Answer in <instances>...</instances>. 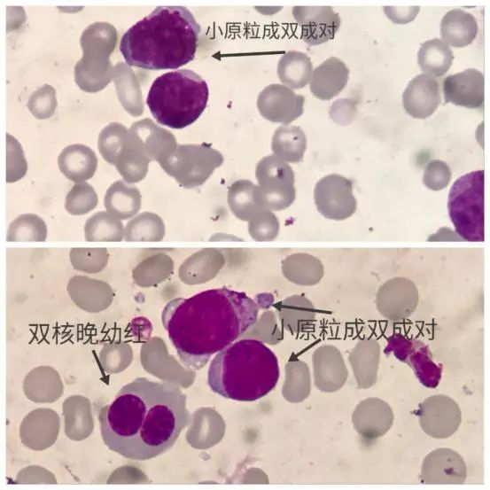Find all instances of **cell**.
<instances>
[{"label": "cell", "instance_id": "obj_1", "mask_svg": "<svg viewBox=\"0 0 490 490\" xmlns=\"http://www.w3.org/2000/svg\"><path fill=\"white\" fill-rule=\"evenodd\" d=\"M186 401V394L172 382L134 379L100 410L105 445L132 460H149L165 453L191 422Z\"/></svg>", "mask_w": 490, "mask_h": 490}, {"label": "cell", "instance_id": "obj_2", "mask_svg": "<svg viewBox=\"0 0 490 490\" xmlns=\"http://www.w3.org/2000/svg\"><path fill=\"white\" fill-rule=\"evenodd\" d=\"M260 308L245 292L215 288L171 299L161 321L182 364L198 370L255 324Z\"/></svg>", "mask_w": 490, "mask_h": 490}, {"label": "cell", "instance_id": "obj_3", "mask_svg": "<svg viewBox=\"0 0 490 490\" xmlns=\"http://www.w3.org/2000/svg\"><path fill=\"white\" fill-rule=\"evenodd\" d=\"M200 26L184 6H158L122 35L120 51L129 66L179 68L197 51Z\"/></svg>", "mask_w": 490, "mask_h": 490}, {"label": "cell", "instance_id": "obj_4", "mask_svg": "<svg viewBox=\"0 0 490 490\" xmlns=\"http://www.w3.org/2000/svg\"><path fill=\"white\" fill-rule=\"evenodd\" d=\"M279 375L274 352L261 340L245 338L216 354L208 368L207 383L224 398L250 402L271 392Z\"/></svg>", "mask_w": 490, "mask_h": 490}, {"label": "cell", "instance_id": "obj_5", "mask_svg": "<svg viewBox=\"0 0 490 490\" xmlns=\"http://www.w3.org/2000/svg\"><path fill=\"white\" fill-rule=\"evenodd\" d=\"M208 97V86L200 75L190 69H178L154 80L146 104L159 124L180 129L199 118Z\"/></svg>", "mask_w": 490, "mask_h": 490}, {"label": "cell", "instance_id": "obj_6", "mask_svg": "<svg viewBox=\"0 0 490 490\" xmlns=\"http://www.w3.org/2000/svg\"><path fill=\"white\" fill-rule=\"evenodd\" d=\"M455 232L470 242L485 239V172L465 174L453 183L447 200Z\"/></svg>", "mask_w": 490, "mask_h": 490}, {"label": "cell", "instance_id": "obj_7", "mask_svg": "<svg viewBox=\"0 0 490 490\" xmlns=\"http://www.w3.org/2000/svg\"><path fill=\"white\" fill-rule=\"evenodd\" d=\"M223 161L219 151L204 144L178 145L159 164L183 187L191 189L203 184Z\"/></svg>", "mask_w": 490, "mask_h": 490}, {"label": "cell", "instance_id": "obj_8", "mask_svg": "<svg viewBox=\"0 0 490 490\" xmlns=\"http://www.w3.org/2000/svg\"><path fill=\"white\" fill-rule=\"evenodd\" d=\"M255 177L265 209L281 211L295 200V175L292 167L275 155L265 156L255 167Z\"/></svg>", "mask_w": 490, "mask_h": 490}, {"label": "cell", "instance_id": "obj_9", "mask_svg": "<svg viewBox=\"0 0 490 490\" xmlns=\"http://www.w3.org/2000/svg\"><path fill=\"white\" fill-rule=\"evenodd\" d=\"M385 354H393L399 361L408 364L419 382L428 388H435L440 380L442 366L436 364L429 347L422 341L393 333L387 339Z\"/></svg>", "mask_w": 490, "mask_h": 490}, {"label": "cell", "instance_id": "obj_10", "mask_svg": "<svg viewBox=\"0 0 490 490\" xmlns=\"http://www.w3.org/2000/svg\"><path fill=\"white\" fill-rule=\"evenodd\" d=\"M314 200L318 212L334 221L349 218L357 208L352 182L338 174L327 175L316 183Z\"/></svg>", "mask_w": 490, "mask_h": 490}, {"label": "cell", "instance_id": "obj_11", "mask_svg": "<svg viewBox=\"0 0 490 490\" xmlns=\"http://www.w3.org/2000/svg\"><path fill=\"white\" fill-rule=\"evenodd\" d=\"M419 424L434 439H447L459 428L462 412L457 402L445 394H436L419 403L416 411Z\"/></svg>", "mask_w": 490, "mask_h": 490}, {"label": "cell", "instance_id": "obj_12", "mask_svg": "<svg viewBox=\"0 0 490 490\" xmlns=\"http://www.w3.org/2000/svg\"><path fill=\"white\" fill-rule=\"evenodd\" d=\"M419 293L416 284L405 277H393L377 290L376 307L379 314L393 322L409 317L416 309Z\"/></svg>", "mask_w": 490, "mask_h": 490}, {"label": "cell", "instance_id": "obj_13", "mask_svg": "<svg viewBox=\"0 0 490 490\" xmlns=\"http://www.w3.org/2000/svg\"><path fill=\"white\" fill-rule=\"evenodd\" d=\"M305 98L282 84H270L264 88L257 98L261 115L284 125L295 121L303 113Z\"/></svg>", "mask_w": 490, "mask_h": 490}, {"label": "cell", "instance_id": "obj_14", "mask_svg": "<svg viewBox=\"0 0 490 490\" xmlns=\"http://www.w3.org/2000/svg\"><path fill=\"white\" fill-rule=\"evenodd\" d=\"M292 15L302 40L309 45L333 39L340 26L339 15L331 6H295Z\"/></svg>", "mask_w": 490, "mask_h": 490}, {"label": "cell", "instance_id": "obj_15", "mask_svg": "<svg viewBox=\"0 0 490 490\" xmlns=\"http://www.w3.org/2000/svg\"><path fill=\"white\" fill-rule=\"evenodd\" d=\"M467 477L466 463L455 450L439 447L423 461L420 478L426 485H462Z\"/></svg>", "mask_w": 490, "mask_h": 490}, {"label": "cell", "instance_id": "obj_16", "mask_svg": "<svg viewBox=\"0 0 490 490\" xmlns=\"http://www.w3.org/2000/svg\"><path fill=\"white\" fill-rule=\"evenodd\" d=\"M446 103L466 108H480L485 100V77L477 69L468 68L447 76L443 82Z\"/></svg>", "mask_w": 490, "mask_h": 490}, {"label": "cell", "instance_id": "obj_17", "mask_svg": "<svg viewBox=\"0 0 490 490\" xmlns=\"http://www.w3.org/2000/svg\"><path fill=\"white\" fill-rule=\"evenodd\" d=\"M393 420L394 415L391 406L377 397L361 401L352 416L354 429L367 439L384 436L392 427Z\"/></svg>", "mask_w": 490, "mask_h": 490}, {"label": "cell", "instance_id": "obj_18", "mask_svg": "<svg viewBox=\"0 0 490 490\" xmlns=\"http://www.w3.org/2000/svg\"><path fill=\"white\" fill-rule=\"evenodd\" d=\"M440 101L439 82L424 74L414 77L402 94L405 111L416 119H426L431 116Z\"/></svg>", "mask_w": 490, "mask_h": 490}, {"label": "cell", "instance_id": "obj_19", "mask_svg": "<svg viewBox=\"0 0 490 490\" xmlns=\"http://www.w3.org/2000/svg\"><path fill=\"white\" fill-rule=\"evenodd\" d=\"M67 292L79 307L89 312L105 309L113 297L112 287L107 283L80 275L70 278Z\"/></svg>", "mask_w": 490, "mask_h": 490}, {"label": "cell", "instance_id": "obj_20", "mask_svg": "<svg viewBox=\"0 0 490 490\" xmlns=\"http://www.w3.org/2000/svg\"><path fill=\"white\" fill-rule=\"evenodd\" d=\"M225 264L222 252L204 248L189 256L179 267L180 280L187 284H200L214 278Z\"/></svg>", "mask_w": 490, "mask_h": 490}, {"label": "cell", "instance_id": "obj_21", "mask_svg": "<svg viewBox=\"0 0 490 490\" xmlns=\"http://www.w3.org/2000/svg\"><path fill=\"white\" fill-rule=\"evenodd\" d=\"M348 76L346 65L340 58L331 57L314 69L310 90L317 98L330 100L346 87Z\"/></svg>", "mask_w": 490, "mask_h": 490}, {"label": "cell", "instance_id": "obj_22", "mask_svg": "<svg viewBox=\"0 0 490 490\" xmlns=\"http://www.w3.org/2000/svg\"><path fill=\"white\" fill-rule=\"evenodd\" d=\"M349 362L360 389H369L377 380L380 362V345L373 338L357 342L349 354Z\"/></svg>", "mask_w": 490, "mask_h": 490}, {"label": "cell", "instance_id": "obj_23", "mask_svg": "<svg viewBox=\"0 0 490 490\" xmlns=\"http://www.w3.org/2000/svg\"><path fill=\"white\" fill-rule=\"evenodd\" d=\"M478 30L475 17L462 9H453L447 12L440 22L442 41L455 48H463L471 44L475 39Z\"/></svg>", "mask_w": 490, "mask_h": 490}, {"label": "cell", "instance_id": "obj_24", "mask_svg": "<svg viewBox=\"0 0 490 490\" xmlns=\"http://www.w3.org/2000/svg\"><path fill=\"white\" fill-rule=\"evenodd\" d=\"M227 202L230 212L244 222L265 210L257 184L246 179L235 181L229 187Z\"/></svg>", "mask_w": 490, "mask_h": 490}, {"label": "cell", "instance_id": "obj_25", "mask_svg": "<svg viewBox=\"0 0 490 490\" xmlns=\"http://www.w3.org/2000/svg\"><path fill=\"white\" fill-rule=\"evenodd\" d=\"M97 159L89 147L70 145L58 156L60 171L70 180L81 183L91 178L97 169Z\"/></svg>", "mask_w": 490, "mask_h": 490}, {"label": "cell", "instance_id": "obj_26", "mask_svg": "<svg viewBox=\"0 0 490 490\" xmlns=\"http://www.w3.org/2000/svg\"><path fill=\"white\" fill-rule=\"evenodd\" d=\"M281 268L286 279L299 285H315L324 275L322 261L307 253H296L287 256L282 261Z\"/></svg>", "mask_w": 490, "mask_h": 490}, {"label": "cell", "instance_id": "obj_27", "mask_svg": "<svg viewBox=\"0 0 490 490\" xmlns=\"http://www.w3.org/2000/svg\"><path fill=\"white\" fill-rule=\"evenodd\" d=\"M306 148L307 137L299 127L283 125L273 134L271 142L273 155L286 163L300 162Z\"/></svg>", "mask_w": 490, "mask_h": 490}, {"label": "cell", "instance_id": "obj_28", "mask_svg": "<svg viewBox=\"0 0 490 490\" xmlns=\"http://www.w3.org/2000/svg\"><path fill=\"white\" fill-rule=\"evenodd\" d=\"M104 205L108 213L120 220L130 219L141 208V194L136 186L117 181L107 190Z\"/></svg>", "mask_w": 490, "mask_h": 490}, {"label": "cell", "instance_id": "obj_29", "mask_svg": "<svg viewBox=\"0 0 490 490\" xmlns=\"http://www.w3.org/2000/svg\"><path fill=\"white\" fill-rule=\"evenodd\" d=\"M277 75L290 89H301L310 82L313 65L310 58L300 51L285 52L278 61Z\"/></svg>", "mask_w": 490, "mask_h": 490}, {"label": "cell", "instance_id": "obj_30", "mask_svg": "<svg viewBox=\"0 0 490 490\" xmlns=\"http://www.w3.org/2000/svg\"><path fill=\"white\" fill-rule=\"evenodd\" d=\"M454 59L451 48L442 40L434 38L424 42L417 52V63L424 74L440 77L450 68Z\"/></svg>", "mask_w": 490, "mask_h": 490}, {"label": "cell", "instance_id": "obj_31", "mask_svg": "<svg viewBox=\"0 0 490 490\" xmlns=\"http://www.w3.org/2000/svg\"><path fill=\"white\" fill-rule=\"evenodd\" d=\"M174 271L172 258L164 253H157L140 261L132 270V277L140 287L157 285L167 279Z\"/></svg>", "mask_w": 490, "mask_h": 490}, {"label": "cell", "instance_id": "obj_32", "mask_svg": "<svg viewBox=\"0 0 490 490\" xmlns=\"http://www.w3.org/2000/svg\"><path fill=\"white\" fill-rule=\"evenodd\" d=\"M166 233L162 218L157 214L143 212L128 222L124 228L126 242H159Z\"/></svg>", "mask_w": 490, "mask_h": 490}, {"label": "cell", "instance_id": "obj_33", "mask_svg": "<svg viewBox=\"0 0 490 490\" xmlns=\"http://www.w3.org/2000/svg\"><path fill=\"white\" fill-rule=\"evenodd\" d=\"M124 237L121 220L107 211L95 213L84 225V237L88 242H121Z\"/></svg>", "mask_w": 490, "mask_h": 490}, {"label": "cell", "instance_id": "obj_34", "mask_svg": "<svg viewBox=\"0 0 490 490\" xmlns=\"http://www.w3.org/2000/svg\"><path fill=\"white\" fill-rule=\"evenodd\" d=\"M47 225L37 214H24L16 217L7 229V242H43L47 238Z\"/></svg>", "mask_w": 490, "mask_h": 490}, {"label": "cell", "instance_id": "obj_35", "mask_svg": "<svg viewBox=\"0 0 490 490\" xmlns=\"http://www.w3.org/2000/svg\"><path fill=\"white\" fill-rule=\"evenodd\" d=\"M69 260L75 270L97 274L106 267L109 253L105 247H74L69 252Z\"/></svg>", "mask_w": 490, "mask_h": 490}, {"label": "cell", "instance_id": "obj_36", "mask_svg": "<svg viewBox=\"0 0 490 490\" xmlns=\"http://www.w3.org/2000/svg\"><path fill=\"white\" fill-rule=\"evenodd\" d=\"M97 205V196L93 188L86 183L74 185L66 198L65 208L73 215L86 214Z\"/></svg>", "mask_w": 490, "mask_h": 490}, {"label": "cell", "instance_id": "obj_37", "mask_svg": "<svg viewBox=\"0 0 490 490\" xmlns=\"http://www.w3.org/2000/svg\"><path fill=\"white\" fill-rule=\"evenodd\" d=\"M280 229L279 221L273 211L265 209L248 222V233L257 242L274 240Z\"/></svg>", "mask_w": 490, "mask_h": 490}, {"label": "cell", "instance_id": "obj_38", "mask_svg": "<svg viewBox=\"0 0 490 490\" xmlns=\"http://www.w3.org/2000/svg\"><path fill=\"white\" fill-rule=\"evenodd\" d=\"M451 180V170L447 164L439 159L430 161L424 172L423 183L432 191L446 188Z\"/></svg>", "mask_w": 490, "mask_h": 490}, {"label": "cell", "instance_id": "obj_39", "mask_svg": "<svg viewBox=\"0 0 490 490\" xmlns=\"http://www.w3.org/2000/svg\"><path fill=\"white\" fill-rule=\"evenodd\" d=\"M356 114V102L350 98L338 99L333 103L330 110L331 118L338 124L348 125Z\"/></svg>", "mask_w": 490, "mask_h": 490}, {"label": "cell", "instance_id": "obj_40", "mask_svg": "<svg viewBox=\"0 0 490 490\" xmlns=\"http://www.w3.org/2000/svg\"><path fill=\"white\" fill-rule=\"evenodd\" d=\"M385 15L394 23L406 24L415 19L419 12V6H384Z\"/></svg>", "mask_w": 490, "mask_h": 490}, {"label": "cell", "instance_id": "obj_41", "mask_svg": "<svg viewBox=\"0 0 490 490\" xmlns=\"http://www.w3.org/2000/svg\"><path fill=\"white\" fill-rule=\"evenodd\" d=\"M210 241H243V239L234 236V235H231V234H228V233H224V232H218V233H215L214 234L210 239Z\"/></svg>", "mask_w": 490, "mask_h": 490}]
</instances>
